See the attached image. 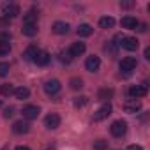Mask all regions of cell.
<instances>
[{"label":"cell","mask_w":150,"mask_h":150,"mask_svg":"<svg viewBox=\"0 0 150 150\" xmlns=\"http://www.w3.org/2000/svg\"><path fill=\"white\" fill-rule=\"evenodd\" d=\"M120 25H122L124 28H129V30H136V27H138L139 23H138V20H136L134 16H124V18L120 20Z\"/></svg>","instance_id":"12"},{"label":"cell","mask_w":150,"mask_h":150,"mask_svg":"<svg viewBox=\"0 0 150 150\" xmlns=\"http://www.w3.org/2000/svg\"><path fill=\"white\" fill-rule=\"evenodd\" d=\"M92 32H94V28H92L88 23H81V25L78 27V30H76V34H78L80 37H88Z\"/></svg>","instance_id":"18"},{"label":"cell","mask_w":150,"mask_h":150,"mask_svg":"<svg viewBox=\"0 0 150 150\" xmlns=\"http://www.w3.org/2000/svg\"><path fill=\"white\" fill-rule=\"evenodd\" d=\"M0 106H2V103H0Z\"/></svg>","instance_id":"41"},{"label":"cell","mask_w":150,"mask_h":150,"mask_svg":"<svg viewBox=\"0 0 150 150\" xmlns=\"http://www.w3.org/2000/svg\"><path fill=\"white\" fill-rule=\"evenodd\" d=\"M9 41H11L9 32H0V42H9Z\"/></svg>","instance_id":"32"},{"label":"cell","mask_w":150,"mask_h":150,"mask_svg":"<svg viewBox=\"0 0 150 150\" xmlns=\"http://www.w3.org/2000/svg\"><path fill=\"white\" fill-rule=\"evenodd\" d=\"M48 150H53V148H48Z\"/></svg>","instance_id":"40"},{"label":"cell","mask_w":150,"mask_h":150,"mask_svg":"<svg viewBox=\"0 0 150 150\" xmlns=\"http://www.w3.org/2000/svg\"><path fill=\"white\" fill-rule=\"evenodd\" d=\"M48 62H50V53L48 51H39L37 53V57L34 58V64H37V65H48Z\"/></svg>","instance_id":"17"},{"label":"cell","mask_w":150,"mask_h":150,"mask_svg":"<svg viewBox=\"0 0 150 150\" xmlns=\"http://www.w3.org/2000/svg\"><path fill=\"white\" fill-rule=\"evenodd\" d=\"M13 115H14V108H7V110L4 111V117H6V118H9V117H13Z\"/></svg>","instance_id":"33"},{"label":"cell","mask_w":150,"mask_h":150,"mask_svg":"<svg viewBox=\"0 0 150 150\" xmlns=\"http://www.w3.org/2000/svg\"><path fill=\"white\" fill-rule=\"evenodd\" d=\"M118 46H122L124 50H127V51H136L138 50V46H139V42H138V39L136 37H125L124 35V39L120 41V44Z\"/></svg>","instance_id":"5"},{"label":"cell","mask_w":150,"mask_h":150,"mask_svg":"<svg viewBox=\"0 0 150 150\" xmlns=\"http://www.w3.org/2000/svg\"><path fill=\"white\" fill-rule=\"evenodd\" d=\"M85 50H87L85 42H72L71 48H69V55L71 57H80V55L85 53Z\"/></svg>","instance_id":"11"},{"label":"cell","mask_w":150,"mask_h":150,"mask_svg":"<svg viewBox=\"0 0 150 150\" xmlns=\"http://www.w3.org/2000/svg\"><path fill=\"white\" fill-rule=\"evenodd\" d=\"M115 25V20L111 18V16H103L101 20H99V27L101 28H111Z\"/></svg>","instance_id":"21"},{"label":"cell","mask_w":150,"mask_h":150,"mask_svg":"<svg viewBox=\"0 0 150 150\" xmlns=\"http://www.w3.org/2000/svg\"><path fill=\"white\" fill-rule=\"evenodd\" d=\"M44 124H46L48 129H57V127L60 125V117H58L57 113H50V115L44 118Z\"/></svg>","instance_id":"13"},{"label":"cell","mask_w":150,"mask_h":150,"mask_svg":"<svg viewBox=\"0 0 150 150\" xmlns=\"http://www.w3.org/2000/svg\"><path fill=\"white\" fill-rule=\"evenodd\" d=\"M85 67H87V71H90V72H96V71L101 67V58H99V57H96V55L88 57V58L85 60Z\"/></svg>","instance_id":"8"},{"label":"cell","mask_w":150,"mask_h":150,"mask_svg":"<svg viewBox=\"0 0 150 150\" xmlns=\"http://www.w3.org/2000/svg\"><path fill=\"white\" fill-rule=\"evenodd\" d=\"M113 88H101L99 90V94H97V97L101 99V101H108V99H111L113 97Z\"/></svg>","instance_id":"23"},{"label":"cell","mask_w":150,"mask_h":150,"mask_svg":"<svg viewBox=\"0 0 150 150\" xmlns=\"http://www.w3.org/2000/svg\"><path fill=\"white\" fill-rule=\"evenodd\" d=\"M136 65H138V62H136L134 57H125V58H122V62H120V71L131 72V71L136 69Z\"/></svg>","instance_id":"6"},{"label":"cell","mask_w":150,"mask_h":150,"mask_svg":"<svg viewBox=\"0 0 150 150\" xmlns=\"http://www.w3.org/2000/svg\"><path fill=\"white\" fill-rule=\"evenodd\" d=\"M104 51H106V53H110L111 57H115V55H117V42L110 41V42L104 46Z\"/></svg>","instance_id":"26"},{"label":"cell","mask_w":150,"mask_h":150,"mask_svg":"<svg viewBox=\"0 0 150 150\" xmlns=\"http://www.w3.org/2000/svg\"><path fill=\"white\" fill-rule=\"evenodd\" d=\"M21 32H23V35H27V37H34V35L37 34V25H23Z\"/></svg>","instance_id":"22"},{"label":"cell","mask_w":150,"mask_h":150,"mask_svg":"<svg viewBox=\"0 0 150 150\" xmlns=\"http://www.w3.org/2000/svg\"><path fill=\"white\" fill-rule=\"evenodd\" d=\"M0 94H2L4 97H7V96L14 94V87H13L11 83H4L2 87H0Z\"/></svg>","instance_id":"24"},{"label":"cell","mask_w":150,"mask_h":150,"mask_svg":"<svg viewBox=\"0 0 150 150\" xmlns=\"http://www.w3.org/2000/svg\"><path fill=\"white\" fill-rule=\"evenodd\" d=\"M69 28H71L69 23H65V21H55L51 30H53L55 34H58V35H65V34L69 32Z\"/></svg>","instance_id":"14"},{"label":"cell","mask_w":150,"mask_h":150,"mask_svg":"<svg viewBox=\"0 0 150 150\" xmlns=\"http://www.w3.org/2000/svg\"><path fill=\"white\" fill-rule=\"evenodd\" d=\"M0 25H9V20L7 18H0Z\"/></svg>","instance_id":"36"},{"label":"cell","mask_w":150,"mask_h":150,"mask_svg":"<svg viewBox=\"0 0 150 150\" xmlns=\"http://www.w3.org/2000/svg\"><path fill=\"white\" fill-rule=\"evenodd\" d=\"M127 150H143V148H141L139 145H129V146H127Z\"/></svg>","instance_id":"34"},{"label":"cell","mask_w":150,"mask_h":150,"mask_svg":"<svg viewBox=\"0 0 150 150\" xmlns=\"http://www.w3.org/2000/svg\"><path fill=\"white\" fill-rule=\"evenodd\" d=\"M14 96H16V99L23 101V99H28L30 90H28L27 87H18V88H14Z\"/></svg>","instance_id":"20"},{"label":"cell","mask_w":150,"mask_h":150,"mask_svg":"<svg viewBox=\"0 0 150 150\" xmlns=\"http://www.w3.org/2000/svg\"><path fill=\"white\" fill-rule=\"evenodd\" d=\"M87 103H88V97H85V96H81V97H76V99H74V106H76V108H83Z\"/></svg>","instance_id":"29"},{"label":"cell","mask_w":150,"mask_h":150,"mask_svg":"<svg viewBox=\"0 0 150 150\" xmlns=\"http://www.w3.org/2000/svg\"><path fill=\"white\" fill-rule=\"evenodd\" d=\"M94 150H108V141H106V139H97V141H94Z\"/></svg>","instance_id":"27"},{"label":"cell","mask_w":150,"mask_h":150,"mask_svg":"<svg viewBox=\"0 0 150 150\" xmlns=\"http://www.w3.org/2000/svg\"><path fill=\"white\" fill-rule=\"evenodd\" d=\"M60 81L58 80H50V81H46L44 83V92L48 94V96H55L58 90H60Z\"/></svg>","instance_id":"9"},{"label":"cell","mask_w":150,"mask_h":150,"mask_svg":"<svg viewBox=\"0 0 150 150\" xmlns=\"http://www.w3.org/2000/svg\"><path fill=\"white\" fill-rule=\"evenodd\" d=\"M2 14H4V18H16L18 14H20V6H16V4H4L2 6Z\"/></svg>","instance_id":"3"},{"label":"cell","mask_w":150,"mask_h":150,"mask_svg":"<svg viewBox=\"0 0 150 150\" xmlns=\"http://www.w3.org/2000/svg\"><path fill=\"white\" fill-rule=\"evenodd\" d=\"M120 6H122V7H125V9H127V7H132V6H134V4H132V2H122V4H120Z\"/></svg>","instance_id":"35"},{"label":"cell","mask_w":150,"mask_h":150,"mask_svg":"<svg viewBox=\"0 0 150 150\" xmlns=\"http://www.w3.org/2000/svg\"><path fill=\"white\" fill-rule=\"evenodd\" d=\"M16 150H30L28 146H16Z\"/></svg>","instance_id":"38"},{"label":"cell","mask_w":150,"mask_h":150,"mask_svg":"<svg viewBox=\"0 0 150 150\" xmlns=\"http://www.w3.org/2000/svg\"><path fill=\"white\" fill-rule=\"evenodd\" d=\"M11 51V42H0V57H6Z\"/></svg>","instance_id":"28"},{"label":"cell","mask_w":150,"mask_h":150,"mask_svg":"<svg viewBox=\"0 0 150 150\" xmlns=\"http://www.w3.org/2000/svg\"><path fill=\"white\" fill-rule=\"evenodd\" d=\"M71 60H72V57L69 55V51H62L60 53V62L62 64H71Z\"/></svg>","instance_id":"31"},{"label":"cell","mask_w":150,"mask_h":150,"mask_svg":"<svg viewBox=\"0 0 150 150\" xmlns=\"http://www.w3.org/2000/svg\"><path fill=\"white\" fill-rule=\"evenodd\" d=\"M23 25H37V13L35 11H28L23 16Z\"/></svg>","instance_id":"19"},{"label":"cell","mask_w":150,"mask_h":150,"mask_svg":"<svg viewBox=\"0 0 150 150\" xmlns=\"http://www.w3.org/2000/svg\"><path fill=\"white\" fill-rule=\"evenodd\" d=\"M28 131H30V124L25 120H18L13 124V132H16V134H27Z\"/></svg>","instance_id":"10"},{"label":"cell","mask_w":150,"mask_h":150,"mask_svg":"<svg viewBox=\"0 0 150 150\" xmlns=\"http://www.w3.org/2000/svg\"><path fill=\"white\" fill-rule=\"evenodd\" d=\"M146 92H148V87L143 83V85H132L131 88H129V96L136 101V99H139V97H145L146 96Z\"/></svg>","instance_id":"2"},{"label":"cell","mask_w":150,"mask_h":150,"mask_svg":"<svg viewBox=\"0 0 150 150\" xmlns=\"http://www.w3.org/2000/svg\"><path fill=\"white\" fill-rule=\"evenodd\" d=\"M145 58H146V60H150V48H146V50H145Z\"/></svg>","instance_id":"37"},{"label":"cell","mask_w":150,"mask_h":150,"mask_svg":"<svg viewBox=\"0 0 150 150\" xmlns=\"http://www.w3.org/2000/svg\"><path fill=\"white\" fill-rule=\"evenodd\" d=\"M110 132L115 136V138H122L125 132H127V124L124 120H115L110 127Z\"/></svg>","instance_id":"1"},{"label":"cell","mask_w":150,"mask_h":150,"mask_svg":"<svg viewBox=\"0 0 150 150\" xmlns=\"http://www.w3.org/2000/svg\"><path fill=\"white\" fill-rule=\"evenodd\" d=\"M39 113H41L39 106L28 104V106H25V108H23V117H25L27 120H35V118L39 117Z\"/></svg>","instance_id":"7"},{"label":"cell","mask_w":150,"mask_h":150,"mask_svg":"<svg viewBox=\"0 0 150 150\" xmlns=\"http://www.w3.org/2000/svg\"><path fill=\"white\" fill-rule=\"evenodd\" d=\"M9 74V64L7 62H0V78H4Z\"/></svg>","instance_id":"30"},{"label":"cell","mask_w":150,"mask_h":150,"mask_svg":"<svg viewBox=\"0 0 150 150\" xmlns=\"http://www.w3.org/2000/svg\"><path fill=\"white\" fill-rule=\"evenodd\" d=\"M124 110H125V113H136V111L141 110V103L131 99V101H127V103L124 104Z\"/></svg>","instance_id":"15"},{"label":"cell","mask_w":150,"mask_h":150,"mask_svg":"<svg viewBox=\"0 0 150 150\" xmlns=\"http://www.w3.org/2000/svg\"><path fill=\"white\" fill-rule=\"evenodd\" d=\"M111 115V104L108 103V104H103L96 113H94V122H101V120H104V118H108Z\"/></svg>","instance_id":"4"},{"label":"cell","mask_w":150,"mask_h":150,"mask_svg":"<svg viewBox=\"0 0 150 150\" xmlns=\"http://www.w3.org/2000/svg\"><path fill=\"white\" fill-rule=\"evenodd\" d=\"M2 150H7V148H6V146H4V148H2Z\"/></svg>","instance_id":"39"},{"label":"cell","mask_w":150,"mask_h":150,"mask_svg":"<svg viewBox=\"0 0 150 150\" xmlns=\"http://www.w3.org/2000/svg\"><path fill=\"white\" fill-rule=\"evenodd\" d=\"M37 53H39V50H37V46H34V44H30L25 51H23V58L25 60H28V62H34V58L37 57Z\"/></svg>","instance_id":"16"},{"label":"cell","mask_w":150,"mask_h":150,"mask_svg":"<svg viewBox=\"0 0 150 150\" xmlns=\"http://www.w3.org/2000/svg\"><path fill=\"white\" fill-rule=\"evenodd\" d=\"M69 85H71L72 90H81V88H83V81H81L80 78H72V80L69 81Z\"/></svg>","instance_id":"25"}]
</instances>
